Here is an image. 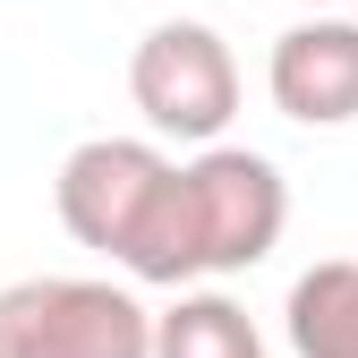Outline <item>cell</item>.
<instances>
[{
  "label": "cell",
  "instance_id": "obj_8",
  "mask_svg": "<svg viewBox=\"0 0 358 358\" xmlns=\"http://www.w3.org/2000/svg\"><path fill=\"white\" fill-rule=\"evenodd\" d=\"M307 9H341V0H307Z\"/></svg>",
  "mask_w": 358,
  "mask_h": 358
},
{
  "label": "cell",
  "instance_id": "obj_1",
  "mask_svg": "<svg viewBox=\"0 0 358 358\" xmlns=\"http://www.w3.org/2000/svg\"><path fill=\"white\" fill-rule=\"evenodd\" d=\"M0 358H154V307L120 282H77V273L9 282Z\"/></svg>",
  "mask_w": 358,
  "mask_h": 358
},
{
  "label": "cell",
  "instance_id": "obj_4",
  "mask_svg": "<svg viewBox=\"0 0 358 358\" xmlns=\"http://www.w3.org/2000/svg\"><path fill=\"white\" fill-rule=\"evenodd\" d=\"M162 179H171V162H162L145 137H85V145L60 162L52 196H60L69 239L120 264V256H128V239H137V222L154 213Z\"/></svg>",
  "mask_w": 358,
  "mask_h": 358
},
{
  "label": "cell",
  "instance_id": "obj_3",
  "mask_svg": "<svg viewBox=\"0 0 358 358\" xmlns=\"http://www.w3.org/2000/svg\"><path fill=\"white\" fill-rule=\"evenodd\" d=\"M128 94H137V111L162 137L213 145L231 128V111H239V60L205 17H162L137 43V60H128Z\"/></svg>",
  "mask_w": 358,
  "mask_h": 358
},
{
  "label": "cell",
  "instance_id": "obj_6",
  "mask_svg": "<svg viewBox=\"0 0 358 358\" xmlns=\"http://www.w3.org/2000/svg\"><path fill=\"white\" fill-rule=\"evenodd\" d=\"M290 350L299 358H358V256H324L290 282Z\"/></svg>",
  "mask_w": 358,
  "mask_h": 358
},
{
  "label": "cell",
  "instance_id": "obj_5",
  "mask_svg": "<svg viewBox=\"0 0 358 358\" xmlns=\"http://www.w3.org/2000/svg\"><path fill=\"white\" fill-rule=\"evenodd\" d=\"M264 85H273V111L299 128L358 120V26L350 17H299L273 43V60H264Z\"/></svg>",
  "mask_w": 358,
  "mask_h": 358
},
{
  "label": "cell",
  "instance_id": "obj_7",
  "mask_svg": "<svg viewBox=\"0 0 358 358\" xmlns=\"http://www.w3.org/2000/svg\"><path fill=\"white\" fill-rule=\"evenodd\" d=\"M154 358H264V341H256V324H248L239 299L179 290L154 316Z\"/></svg>",
  "mask_w": 358,
  "mask_h": 358
},
{
  "label": "cell",
  "instance_id": "obj_2",
  "mask_svg": "<svg viewBox=\"0 0 358 358\" xmlns=\"http://www.w3.org/2000/svg\"><path fill=\"white\" fill-rule=\"evenodd\" d=\"M179 205H188V256L196 273H248L282 248L290 188L282 171L248 145H205L196 162H179Z\"/></svg>",
  "mask_w": 358,
  "mask_h": 358
}]
</instances>
